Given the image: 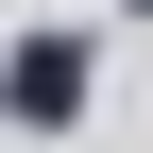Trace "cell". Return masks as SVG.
Instances as JSON below:
<instances>
[{
	"label": "cell",
	"instance_id": "1",
	"mask_svg": "<svg viewBox=\"0 0 153 153\" xmlns=\"http://www.w3.org/2000/svg\"><path fill=\"white\" fill-rule=\"evenodd\" d=\"M85 102V51H17V119H68Z\"/></svg>",
	"mask_w": 153,
	"mask_h": 153
}]
</instances>
